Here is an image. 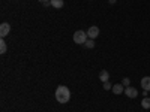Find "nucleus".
<instances>
[{
  "mask_svg": "<svg viewBox=\"0 0 150 112\" xmlns=\"http://www.w3.org/2000/svg\"><path fill=\"white\" fill-rule=\"evenodd\" d=\"M99 79H101L102 82H107V81L110 79V73H108V70H101V72H99Z\"/></svg>",
  "mask_w": 150,
  "mask_h": 112,
  "instance_id": "6e6552de",
  "label": "nucleus"
},
{
  "mask_svg": "<svg viewBox=\"0 0 150 112\" xmlns=\"http://www.w3.org/2000/svg\"><path fill=\"white\" fill-rule=\"evenodd\" d=\"M111 88H112V85L110 84V81L104 82V90H111Z\"/></svg>",
  "mask_w": 150,
  "mask_h": 112,
  "instance_id": "4468645a",
  "label": "nucleus"
},
{
  "mask_svg": "<svg viewBox=\"0 0 150 112\" xmlns=\"http://www.w3.org/2000/svg\"><path fill=\"white\" fill-rule=\"evenodd\" d=\"M87 36H89V39H96V37L99 36V27L92 26L89 30H87Z\"/></svg>",
  "mask_w": 150,
  "mask_h": 112,
  "instance_id": "20e7f679",
  "label": "nucleus"
},
{
  "mask_svg": "<svg viewBox=\"0 0 150 112\" xmlns=\"http://www.w3.org/2000/svg\"><path fill=\"white\" fill-rule=\"evenodd\" d=\"M122 84H123L125 87H129V84H131V79H129V78H123V79H122Z\"/></svg>",
  "mask_w": 150,
  "mask_h": 112,
  "instance_id": "ddd939ff",
  "label": "nucleus"
},
{
  "mask_svg": "<svg viewBox=\"0 0 150 112\" xmlns=\"http://www.w3.org/2000/svg\"><path fill=\"white\" fill-rule=\"evenodd\" d=\"M87 39H89V36H87V32L77 30V32L74 33V42H75V43H78V45H84Z\"/></svg>",
  "mask_w": 150,
  "mask_h": 112,
  "instance_id": "f03ea898",
  "label": "nucleus"
},
{
  "mask_svg": "<svg viewBox=\"0 0 150 112\" xmlns=\"http://www.w3.org/2000/svg\"><path fill=\"white\" fill-rule=\"evenodd\" d=\"M6 49H8V46H6V42L2 39V41H0V54H5V52H6Z\"/></svg>",
  "mask_w": 150,
  "mask_h": 112,
  "instance_id": "9b49d317",
  "label": "nucleus"
},
{
  "mask_svg": "<svg viewBox=\"0 0 150 112\" xmlns=\"http://www.w3.org/2000/svg\"><path fill=\"white\" fill-rule=\"evenodd\" d=\"M112 93H114V94H122V93H125V85L123 84H116V85H112Z\"/></svg>",
  "mask_w": 150,
  "mask_h": 112,
  "instance_id": "423d86ee",
  "label": "nucleus"
},
{
  "mask_svg": "<svg viewBox=\"0 0 150 112\" xmlns=\"http://www.w3.org/2000/svg\"><path fill=\"white\" fill-rule=\"evenodd\" d=\"M84 45H86V48H93L95 46V39H87Z\"/></svg>",
  "mask_w": 150,
  "mask_h": 112,
  "instance_id": "f8f14e48",
  "label": "nucleus"
},
{
  "mask_svg": "<svg viewBox=\"0 0 150 112\" xmlns=\"http://www.w3.org/2000/svg\"><path fill=\"white\" fill-rule=\"evenodd\" d=\"M141 106H143L144 109H150V99H149V97H144V99H143Z\"/></svg>",
  "mask_w": 150,
  "mask_h": 112,
  "instance_id": "9d476101",
  "label": "nucleus"
},
{
  "mask_svg": "<svg viewBox=\"0 0 150 112\" xmlns=\"http://www.w3.org/2000/svg\"><path fill=\"white\" fill-rule=\"evenodd\" d=\"M114 2H116V0H110V3H111V5H112V3H114Z\"/></svg>",
  "mask_w": 150,
  "mask_h": 112,
  "instance_id": "dca6fc26",
  "label": "nucleus"
},
{
  "mask_svg": "<svg viewBox=\"0 0 150 112\" xmlns=\"http://www.w3.org/2000/svg\"><path fill=\"white\" fill-rule=\"evenodd\" d=\"M125 94L129 99H135L138 96V91H137V88H134V87H126V88H125Z\"/></svg>",
  "mask_w": 150,
  "mask_h": 112,
  "instance_id": "39448f33",
  "label": "nucleus"
},
{
  "mask_svg": "<svg viewBox=\"0 0 150 112\" xmlns=\"http://www.w3.org/2000/svg\"><path fill=\"white\" fill-rule=\"evenodd\" d=\"M141 87H143V90L150 91V76H144L141 79Z\"/></svg>",
  "mask_w": 150,
  "mask_h": 112,
  "instance_id": "0eeeda50",
  "label": "nucleus"
},
{
  "mask_svg": "<svg viewBox=\"0 0 150 112\" xmlns=\"http://www.w3.org/2000/svg\"><path fill=\"white\" fill-rule=\"evenodd\" d=\"M69 99H71V91L66 85H59L57 88H56V100L59 103H68L69 102Z\"/></svg>",
  "mask_w": 150,
  "mask_h": 112,
  "instance_id": "f257e3e1",
  "label": "nucleus"
},
{
  "mask_svg": "<svg viewBox=\"0 0 150 112\" xmlns=\"http://www.w3.org/2000/svg\"><path fill=\"white\" fill-rule=\"evenodd\" d=\"M41 3H44V5H48V3H51V0H39Z\"/></svg>",
  "mask_w": 150,
  "mask_h": 112,
  "instance_id": "2eb2a0df",
  "label": "nucleus"
},
{
  "mask_svg": "<svg viewBox=\"0 0 150 112\" xmlns=\"http://www.w3.org/2000/svg\"><path fill=\"white\" fill-rule=\"evenodd\" d=\"M11 32V26H9V22H2L0 24V36H2V39L5 36H8Z\"/></svg>",
  "mask_w": 150,
  "mask_h": 112,
  "instance_id": "7ed1b4c3",
  "label": "nucleus"
},
{
  "mask_svg": "<svg viewBox=\"0 0 150 112\" xmlns=\"http://www.w3.org/2000/svg\"><path fill=\"white\" fill-rule=\"evenodd\" d=\"M63 5H65L63 0H51V6L54 9H62V8H63Z\"/></svg>",
  "mask_w": 150,
  "mask_h": 112,
  "instance_id": "1a4fd4ad",
  "label": "nucleus"
}]
</instances>
